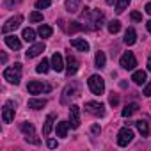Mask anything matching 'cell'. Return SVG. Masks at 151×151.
I'll use <instances>...</instances> for the list:
<instances>
[{"instance_id": "cell-14", "label": "cell", "mask_w": 151, "mask_h": 151, "mask_svg": "<svg viewBox=\"0 0 151 151\" xmlns=\"http://www.w3.org/2000/svg\"><path fill=\"white\" fill-rule=\"evenodd\" d=\"M52 69H53V71H57V73H60L62 69H66V68H64L62 55H60L59 52H55V53L52 55Z\"/></svg>"}, {"instance_id": "cell-9", "label": "cell", "mask_w": 151, "mask_h": 151, "mask_svg": "<svg viewBox=\"0 0 151 151\" xmlns=\"http://www.w3.org/2000/svg\"><path fill=\"white\" fill-rule=\"evenodd\" d=\"M69 124L73 130H77L80 126V107H77V105H71V109H69Z\"/></svg>"}, {"instance_id": "cell-5", "label": "cell", "mask_w": 151, "mask_h": 151, "mask_svg": "<svg viewBox=\"0 0 151 151\" xmlns=\"http://www.w3.org/2000/svg\"><path fill=\"white\" fill-rule=\"evenodd\" d=\"M119 64H121L124 69H133V68L137 66V59H135V55H133L132 52H124V53L121 55V59H119Z\"/></svg>"}, {"instance_id": "cell-29", "label": "cell", "mask_w": 151, "mask_h": 151, "mask_svg": "<svg viewBox=\"0 0 151 151\" xmlns=\"http://www.w3.org/2000/svg\"><path fill=\"white\" fill-rule=\"evenodd\" d=\"M94 62H96V68H103V66H105V62H107L105 53H103V52H98V53H96V57H94Z\"/></svg>"}, {"instance_id": "cell-22", "label": "cell", "mask_w": 151, "mask_h": 151, "mask_svg": "<svg viewBox=\"0 0 151 151\" xmlns=\"http://www.w3.org/2000/svg\"><path fill=\"white\" fill-rule=\"evenodd\" d=\"M132 80H133L137 86L146 84V71H135V73L132 75Z\"/></svg>"}, {"instance_id": "cell-19", "label": "cell", "mask_w": 151, "mask_h": 151, "mask_svg": "<svg viewBox=\"0 0 151 151\" xmlns=\"http://www.w3.org/2000/svg\"><path fill=\"white\" fill-rule=\"evenodd\" d=\"M135 41H137V32H135V29H128V30L124 32V45L132 46V45H135Z\"/></svg>"}, {"instance_id": "cell-16", "label": "cell", "mask_w": 151, "mask_h": 151, "mask_svg": "<svg viewBox=\"0 0 151 151\" xmlns=\"http://www.w3.org/2000/svg\"><path fill=\"white\" fill-rule=\"evenodd\" d=\"M71 46L77 48V50H80V52H89V43L86 39H80V37L71 39Z\"/></svg>"}, {"instance_id": "cell-35", "label": "cell", "mask_w": 151, "mask_h": 151, "mask_svg": "<svg viewBox=\"0 0 151 151\" xmlns=\"http://www.w3.org/2000/svg\"><path fill=\"white\" fill-rule=\"evenodd\" d=\"M109 101H110V105H112V107H117V105H119V98H117V94H114V93H112V94H110V98H109Z\"/></svg>"}, {"instance_id": "cell-31", "label": "cell", "mask_w": 151, "mask_h": 151, "mask_svg": "<svg viewBox=\"0 0 151 151\" xmlns=\"http://www.w3.org/2000/svg\"><path fill=\"white\" fill-rule=\"evenodd\" d=\"M69 96H77V87H75V86H68V87L64 89V98H62V101H66Z\"/></svg>"}, {"instance_id": "cell-41", "label": "cell", "mask_w": 151, "mask_h": 151, "mask_svg": "<svg viewBox=\"0 0 151 151\" xmlns=\"http://www.w3.org/2000/svg\"><path fill=\"white\" fill-rule=\"evenodd\" d=\"M0 59H2V64H6V60H7V55H6V53H2V55H0Z\"/></svg>"}, {"instance_id": "cell-7", "label": "cell", "mask_w": 151, "mask_h": 151, "mask_svg": "<svg viewBox=\"0 0 151 151\" xmlns=\"http://www.w3.org/2000/svg\"><path fill=\"white\" fill-rule=\"evenodd\" d=\"M86 110L91 112L93 116H98V117L105 116V105L103 103H98V101H87L86 103Z\"/></svg>"}, {"instance_id": "cell-30", "label": "cell", "mask_w": 151, "mask_h": 151, "mask_svg": "<svg viewBox=\"0 0 151 151\" xmlns=\"http://www.w3.org/2000/svg\"><path fill=\"white\" fill-rule=\"evenodd\" d=\"M128 6H130V0H117V4H116V13L121 14Z\"/></svg>"}, {"instance_id": "cell-26", "label": "cell", "mask_w": 151, "mask_h": 151, "mask_svg": "<svg viewBox=\"0 0 151 151\" xmlns=\"http://www.w3.org/2000/svg\"><path fill=\"white\" fill-rule=\"evenodd\" d=\"M137 109H139V105H137V103H130V105H126V107L123 109V112H121V114H123V117H130Z\"/></svg>"}, {"instance_id": "cell-42", "label": "cell", "mask_w": 151, "mask_h": 151, "mask_svg": "<svg viewBox=\"0 0 151 151\" xmlns=\"http://www.w3.org/2000/svg\"><path fill=\"white\" fill-rule=\"evenodd\" d=\"M147 71H151V55L147 57Z\"/></svg>"}, {"instance_id": "cell-43", "label": "cell", "mask_w": 151, "mask_h": 151, "mask_svg": "<svg viewBox=\"0 0 151 151\" xmlns=\"http://www.w3.org/2000/svg\"><path fill=\"white\" fill-rule=\"evenodd\" d=\"M146 27H147V32H151V20H149V22L146 23Z\"/></svg>"}, {"instance_id": "cell-40", "label": "cell", "mask_w": 151, "mask_h": 151, "mask_svg": "<svg viewBox=\"0 0 151 151\" xmlns=\"http://www.w3.org/2000/svg\"><path fill=\"white\" fill-rule=\"evenodd\" d=\"M93 133H100V126H98V124L93 126Z\"/></svg>"}, {"instance_id": "cell-21", "label": "cell", "mask_w": 151, "mask_h": 151, "mask_svg": "<svg viewBox=\"0 0 151 151\" xmlns=\"http://www.w3.org/2000/svg\"><path fill=\"white\" fill-rule=\"evenodd\" d=\"M80 2L82 0H66V11L68 13H77L78 7H80Z\"/></svg>"}, {"instance_id": "cell-20", "label": "cell", "mask_w": 151, "mask_h": 151, "mask_svg": "<svg viewBox=\"0 0 151 151\" xmlns=\"http://www.w3.org/2000/svg\"><path fill=\"white\" fill-rule=\"evenodd\" d=\"M53 121H55V116H53V114H48V116H46V121H45V126H43V135H45V137L50 135L52 126H53Z\"/></svg>"}, {"instance_id": "cell-18", "label": "cell", "mask_w": 151, "mask_h": 151, "mask_svg": "<svg viewBox=\"0 0 151 151\" xmlns=\"http://www.w3.org/2000/svg\"><path fill=\"white\" fill-rule=\"evenodd\" d=\"M69 123L68 121H60V123H57V128H55V132H57V137H66L68 135V130H69Z\"/></svg>"}, {"instance_id": "cell-44", "label": "cell", "mask_w": 151, "mask_h": 151, "mask_svg": "<svg viewBox=\"0 0 151 151\" xmlns=\"http://www.w3.org/2000/svg\"><path fill=\"white\" fill-rule=\"evenodd\" d=\"M107 4H114V0H107Z\"/></svg>"}, {"instance_id": "cell-4", "label": "cell", "mask_w": 151, "mask_h": 151, "mask_svg": "<svg viewBox=\"0 0 151 151\" xmlns=\"http://www.w3.org/2000/svg\"><path fill=\"white\" fill-rule=\"evenodd\" d=\"M22 132L27 135L25 137V140L27 142H30V144H39V139L36 137V133H34V124L32 123H29V121H25V123H22Z\"/></svg>"}, {"instance_id": "cell-34", "label": "cell", "mask_w": 151, "mask_h": 151, "mask_svg": "<svg viewBox=\"0 0 151 151\" xmlns=\"http://www.w3.org/2000/svg\"><path fill=\"white\" fill-rule=\"evenodd\" d=\"M30 22H43V14H41L39 11L30 13Z\"/></svg>"}, {"instance_id": "cell-23", "label": "cell", "mask_w": 151, "mask_h": 151, "mask_svg": "<svg viewBox=\"0 0 151 151\" xmlns=\"http://www.w3.org/2000/svg\"><path fill=\"white\" fill-rule=\"evenodd\" d=\"M135 126H137V130L142 133V137H146V135L149 133V124H147L144 119H139V121H135Z\"/></svg>"}, {"instance_id": "cell-6", "label": "cell", "mask_w": 151, "mask_h": 151, "mask_svg": "<svg viewBox=\"0 0 151 151\" xmlns=\"http://www.w3.org/2000/svg\"><path fill=\"white\" fill-rule=\"evenodd\" d=\"M22 22H23L22 16H13V18H9V20L4 23V27H2V32H4V34H9V32L16 30V29L22 25Z\"/></svg>"}, {"instance_id": "cell-28", "label": "cell", "mask_w": 151, "mask_h": 151, "mask_svg": "<svg viewBox=\"0 0 151 151\" xmlns=\"http://www.w3.org/2000/svg\"><path fill=\"white\" fill-rule=\"evenodd\" d=\"M121 30V22L119 20H112L110 23H109V32L110 34H117Z\"/></svg>"}, {"instance_id": "cell-24", "label": "cell", "mask_w": 151, "mask_h": 151, "mask_svg": "<svg viewBox=\"0 0 151 151\" xmlns=\"http://www.w3.org/2000/svg\"><path fill=\"white\" fill-rule=\"evenodd\" d=\"M22 37H23V41H27V43H34V39H36V32H34L32 29H23Z\"/></svg>"}, {"instance_id": "cell-32", "label": "cell", "mask_w": 151, "mask_h": 151, "mask_svg": "<svg viewBox=\"0 0 151 151\" xmlns=\"http://www.w3.org/2000/svg\"><path fill=\"white\" fill-rule=\"evenodd\" d=\"M84 29H86V27H84V25H80L78 22H71V25H69V29H68V30H69V32H78V30H84Z\"/></svg>"}, {"instance_id": "cell-15", "label": "cell", "mask_w": 151, "mask_h": 151, "mask_svg": "<svg viewBox=\"0 0 151 151\" xmlns=\"http://www.w3.org/2000/svg\"><path fill=\"white\" fill-rule=\"evenodd\" d=\"M4 41H6V45L11 48V50H20L22 48V41L16 37V36H11V34H6V37H4Z\"/></svg>"}, {"instance_id": "cell-36", "label": "cell", "mask_w": 151, "mask_h": 151, "mask_svg": "<svg viewBox=\"0 0 151 151\" xmlns=\"http://www.w3.org/2000/svg\"><path fill=\"white\" fill-rule=\"evenodd\" d=\"M132 20H133V22H142V14L137 13V11H133V13H132Z\"/></svg>"}, {"instance_id": "cell-11", "label": "cell", "mask_w": 151, "mask_h": 151, "mask_svg": "<svg viewBox=\"0 0 151 151\" xmlns=\"http://www.w3.org/2000/svg\"><path fill=\"white\" fill-rule=\"evenodd\" d=\"M27 91H29V94H39V93H48L50 91V86H43L41 82H36V80H32V82H29V86H27Z\"/></svg>"}, {"instance_id": "cell-3", "label": "cell", "mask_w": 151, "mask_h": 151, "mask_svg": "<svg viewBox=\"0 0 151 151\" xmlns=\"http://www.w3.org/2000/svg\"><path fill=\"white\" fill-rule=\"evenodd\" d=\"M87 84H89V89L94 94H101L105 91V82H103V78L100 77V75H91L89 80H87Z\"/></svg>"}, {"instance_id": "cell-37", "label": "cell", "mask_w": 151, "mask_h": 151, "mask_svg": "<svg viewBox=\"0 0 151 151\" xmlns=\"http://www.w3.org/2000/svg\"><path fill=\"white\" fill-rule=\"evenodd\" d=\"M144 96H151V82L146 84V87H144Z\"/></svg>"}, {"instance_id": "cell-27", "label": "cell", "mask_w": 151, "mask_h": 151, "mask_svg": "<svg viewBox=\"0 0 151 151\" xmlns=\"http://www.w3.org/2000/svg\"><path fill=\"white\" fill-rule=\"evenodd\" d=\"M48 69H50V62H48L46 59H43V60L36 66V71H37V73H43V75L48 73Z\"/></svg>"}, {"instance_id": "cell-10", "label": "cell", "mask_w": 151, "mask_h": 151, "mask_svg": "<svg viewBox=\"0 0 151 151\" xmlns=\"http://www.w3.org/2000/svg\"><path fill=\"white\" fill-rule=\"evenodd\" d=\"M14 112H16V105L13 101H7L4 105V109H2V119H4V123H11L14 119Z\"/></svg>"}, {"instance_id": "cell-1", "label": "cell", "mask_w": 151, "mask_h": 151, "mask_svg": "<svg viewBox=\"0 0 151 151\" xmlns=\"http://www.w3.org/2000/svg\"><path fill=\"white\" fill-rule=\"evenodd\" d=\"M82 18L87 22L86 29H89V30H98L103 25V13L98 11V9L96 11H91L89 7H86V11L82 13Z\"/></svg>"}, {"instance_id": "cell-17", "label": "cell", "mask_w": 151, "mask_h": 151, "mask_svg": "<svg viewBox=\"0 0 151 151\" xmlns=\"http://www.w3.org/2000/svg\"><path fill=\"white\" fill-rule=\"evenodd\" d=\"M46 107V100L45 98H30L29 100V109H34V110H39Z\"/></svg>"}, {"instance_id": "cell-12", "label": "cell", "mask_w": 151, "mask_h": 151, "mask_svg": "<svg viewBox=\"0 0 151 151\" xmlns=\"http://www.w3.org/2000/svg\"><path fill=\"white\" fill-rule=\"evenodd\" d=\"M77 71H78V60H77V57H73L69 53L68 59H66V73L71 77V75H75Z\"/></svg>"}, {"instance_id": "cell-8", "label": "cell", "mask_w": 151, "mask_h": 151, "mask_svg": "<svg viewBox=\"0 0 151 151\" xmlns=\"http://www.w3.org/2000/svg\"><path fill=\"white\" fill-rule=\"evenodd\" d=\"M133 140V132L130 128H121L117 133V144L119 146H128Z\"/></svg>"}, {"instance_id": "cell-25", "label": "cell", "mask_w": 151, "mask_h": 151, "mask_svg": "<svg viewBox=\"0 0 151 151\" xmlns=\"http://www.w3.org/2000/svg\"><path fill=\"white\" fill-rule=\"evenodd\" d=\"M52 32H53V29H52L50 25H41V27L37 29V34H39L41 37H50Z\"/></svg>"}, {"instance_id": "cell-38", "label": "cell", "mask_w": 151, "mask_h": 151, "mask_svg": "<svg viewBox=\"0 0 151 151\" xmlns=\"http://www.w3.org/2000/svg\"><path fill=\"white\" fill-rule=\"evenodd\" d=\"M55 146H57V142H55L53 139H50V140H48V147H55Z\"/></svg>"}, {"instance_id": "cell-39", "label": "cell", "mask_w": 151, "mask_h": 151, "mask_svg": "<svg viewBox=\"0 0 151 151\" xmlns=\"http://www.w3.org/2000/svg\"><path fill=\"white\" fill-rule=\"evenodd\" d=\"M146 13H147V14H151V2H147V4H146Z\"/></svg>"}, {"instance_id": "cell-13", "label": "cell", "mask_w": 151, "mask_h": 151, "mask_svg": "<svg viewBox=\"0 0 151 151\" xmlns=\"http://www.w3.org/2000/svg\"><path fill=\"white\" fill-rule=\"evenodd\" d=\"M45 43H36V45H32L29 50H27V53H25V57L27 59H34V57H37L41 52H45Z\"/></svg>"}, {"instance_id": "cell-2", "label": "cell", "mask_w": 151, "mask_h": 151, "mask_svg": "<svg viewBox=\"0 0 151 151\" xmlns=\"http://www.w3.org/2000/svg\"><path fill=\"white\" fill-rule=\"evenodd\" d=\"M4 78H6L9 84L18 86V84H20V80H22V64H20V62H16L14 66L6 68V69H4Z\"/></svg>"}, {"instance_id": "cell-33", "label": "cell", "mask_w": 151, "mask_h": 151, "mask_svg": "<svg viewBox=\"0 0 151 151\" xmlns=\"http://www.w3.org/2000/svg\"><path fill=\"white\" fill-rule=\"evenodd\" d=\"M52 4V0H37L36 2V9H46Z\"/></svg>"}]
</instances>
